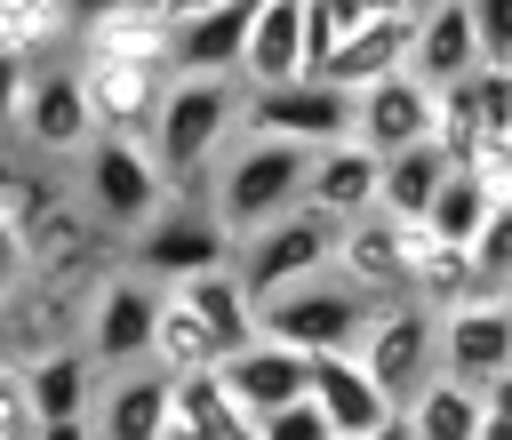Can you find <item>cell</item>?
Instances as JSON below:
<instances>
[{
	"label": "cell",
	"instance_id": "4dcf8cb0",
	"mask_svg": "<svg viewBox=\"0 0 512 440\" xmlns=\"http://www.w3.org/2000/svg\"><path fill=\"white\" fill-rule=\"evenodd\" d=\"M144 360H152L160 376H184V368H208V360H216V336L200 328V312H192L176 288H160V304H152V336H144Z\"/></svg>",
	"mask_w": 512,
	"mask_h": 440
},
{
	"label": "cell",
	"instance_id": "7c38bea8",
	"mask_svg": "<svg viewBox=\"0 0 512 440\" xmlns=\"http://www.w3.org/2000/svg\"><path fill=\"white\" fill-rule=\"evenodd\" d=\"M32 152H48V160H72L80 144H88V104H80V72L64 64V56H40L32 72H24V96H16V120H8Z\"/></svg>",
	"mask_w": 512,
	"mask_h": 440
},
{
	"label": "cell",
	"instance_id": "603a6c76",
	"mask_svg": "<svg viewBox=\"0 0 512 440\" xmlns=\"http://www.w3.org/2000/svg\"><path fill=\"white\" fill-rule=\"evenodd\" d=\"M400 296H416V304H456V296H480V280H472V256L456 248V240H432L424 224H408L400 232Z\"/></svg>",
	"mask_w": 512,
	"mask_h": 440
},
{
	"label": "cell",
	"instance_id": "7a4b0ae2",
	"mask_svg": "<svg viewBox=\"0 0 512 440\" xmlns=\"http://www.w3.org/2000/svg\"><path fill=\"white\" fill-rule=\"evenodd\" d=\"M304 160H312V144H288V136H256V128H240V136L208 160L200 200H208V216L240 240V232H256V224H272L280 208L304 200Z\"/></svg>",
	"mask_w": 512,
	"mask_h": 440
},
{
	"label": "cell",
	"instance_id": "9a60e30c",
	"mask_svg": "<svg viewBox=\"0 0 512 440\" xmlns=\"http://www.w3.org/2000/svg\"><path fill=\"white\" fill-rule=\"evenodd\" d=\"M408 32H416V8L360 16V24H344V32L328 40V56H320L312 72L352 96V88H368V80H384V72H408Z\"/></svg>",
	"mask_w": 512,
	"mask_h": 440
},
{
	"label": "cell",
	"instance_id": "ab89813d",
	"mask_svg": "<svg viewBox=\"0 0 512 440\" xmlns=\"http://www.w3.org/2000/svg\"><path fill=\"white\" fill-rule=\"evenodd\" d=\"M24 288V240H16V224L0 216V304Z\"/></svg>",
	"mask_w": 512,
	"mask_h": 440
},
{
	"label": "cell",
	"instance_id": "9c48e42d",
	"mask_svg": "<svg viewBox=\"0 0 512 440\" xmlns=\"http://www.w3.org/2000/svg\"><path fill=\"white\" fill-rule=\"evenodd\" d=\"M240 128L288 136V144H336V136H352V96L320 72H288V80L240 88Z\"/></svg>",
	"mask_w": 512,
	"mask_h": 440
},
{
	"label": "cell",
	"instance_id": "f546056e",
	"mask_svg": "<svg viewBox=\"0 0 512 440\" xmlns=\"http://www.w3.org/2000/svg\"><path fill=\"white\" fill-rule=\"evenodd\" d=\"M504 200H512V192L480 184L472 168H448V176H440V192L424 200V216H416V224H424L432 240H456V248H464V240H472V232H480V224H488Z\"/></svg>",
	"mask_w": 512,
	"mask_h": 440
},
{
	"label": "cell",
	"instance_id": "44dd1931",
	"mask_svg": "<svg viewBox=\"0 0 512 440\" xmlns=\"http://www.w3.org/2000/svg\"><path fill=\"white\" fill-rule=\"evenodd\" d=\"M304 72V0H248V40H240V88Z\"/></svg>",
	"mask_w": 512,
	"mask_h": 440
},
{
	"label": "cell",
	"instance_id": "cb8c5ba5",
	"mask_svg": "<svg viewBox=\"0 0 512 440\" xmlns=\"http://www.w3.org/2000/svg\"><path fill=\"white\" fill-rule=\"evenodd\" d=\"M488 400L496 392H472V384H456V376H424L392 416L408 424V440H480V416H488Z\"/></svg>",
	"mask_w": 512,
	"mask_h": 440
},
{
	"label": "cell",
	"instance_id": "277c9868",
	"mask_svg": "<svg viewBox=\"0 0 512 440\" xmlns=\"http://www.w3.org/2000/svg\"><path fill=\"white\" fill-rule=\"evenodd\" d=\"M128 264L144 280H184V272H208V264H232V232L208 216L200 192H168L136 232H128Z\"/></svg>",
	"mask_w": 512,
	"mask_h": 440
},
{
	"label": "cell",
	"instance_id": "5b68a950",
	"mask_svg": "<svg viewBox=\"0 0 512 440\" xmlns=\"http://www.w3.org/2000/svg\"><path fill=\"white\" fill-rule=\"evenodd\" d=\"M360 320H368V296L344 288L336 272H312V280H288V288L256 296V328L296 344V352H352Z\"/></svg>",
	"mask_w": 512,
	"mask_h": 440
},
{
	"label": "cell",
	"instance_id": "74e56055",
	"mask_svg": "<svg viewBox=\"0 0 512 440\" xmlns=\"http://www.w3.org/2000/svg\"><path fill=\"white\" fill-rule=\"evenodd\" d=\"M0 440H32V408H24V384L0 368Z\"/></svg>",
	"mask_w": 512,
	"mask_h": 440
},
{
	"label": "cell",
	"instance_id": "ba28073f",
	"mask_svg": "<svg viewBox=\"0 0 512 440\" xmlns=\"http://www.w3.org/2000/svg\"><path fill=\"white\" fill-rule=\"evenodd\" d=\"M352 360L368 368V384L400 408L440 360H432V304H416V296H384V304H368V320H360V336H352Z\"/></svg>",
	"mask_w": 512,
	"mask_h": 440
},
{
	"label": "cell",
	"instance_id": "ac0fdd59",
	"mask_svg": "<svg viewBox=\"0 0 512 440\" xmlns=\"http://www.w3.org/2000/svg\"><path fill=\"white\" fill-rule=\"evenodd\" d=\"M304 360L312 352H296V344H280V336H248V344H232L224 360H216V376H224V392L240 400V416H264V408H280V400H296L304 392Z\"/></svg>",
	"mask_w": 512,
	"mask_h": 440
},
{
	"label": "cell",
	"instance_id": "60d3db41",
	"mask_svg": "<svg viewBox=\"0 0 512 440\" xmlns=\"http://www.w3.org/2000/svg\"><path fill=\"white\" fill-rule=\"evenodd\" d=\"M24 72H32V64L0 48V120H16V96H24Z\"/></svg>",
	"mask_w": 512,
	"mask_h": 440
},
{
	"label": "cell",
	"instance_id": "5bb4252c",
	"mask_svg": "<svg viewBox=\"0 0 512 440\" xmlns=\"http://www.w3.org/2000/svg\"><path fill=\"white\" fill-rule=\"evenodd\" d=\"M168 432V376L152 360H128L88 384V440H160Z\"/></svg>",
	"mask_w": 512,
	"mask_h": 440
},
{
	"label": "cell",
	"instance_id": "f6af8a7d",
	"mask_svg": "<svg viewBox=\"0 0 512 440\" xmlns=\"http://www.w3.org/2000/svg\"><path fill=\"white\" fill-rule=\"evenodd\" d=\"M400 8H424V0H400Z\"/></svg>",
	"mask_w": 512,
	"mask_h": 440
},
{
	"label": "cell",
	"instance_id": "e0dca14e",
	"mask_svg": "<svg viewBox=\"0 0 512 440\" xmlns=\"http://www.w3.org/2000/svg\"><path fill=\"white\" fill-rule=\"evenodd\" d=\"M400 216H384V208H360V216H344L336 224V248H328V272L344 280V288H360L368 304H384V296H400Z\"/></svg>",
	"mask_w": 512,
	"mask_h": 440
},
{
	"label": "cell",
	"instance_id": "3957f363",
	"mask_svg": "<svg viewBox=\"0 0 512 440\" xmlns=\"http://www.w3.org/2000/svg\"><path fill=\"white\" fill-rule=\"evenodd\" d=\"M432 360L440 376L472 392H512V304L504 296H456L432 312Z\"/></svg>",
	"mask_w": 512,
	"mask_h": 440
},
{
	"label": "cell",
	"instance_id": "e575fe53",
	"mask_svg": "<svg viewBox=\"0 0 512 440\" xmlns=\"http://www.w3.org/2000/svg\"><path fill=\"white\" fill-rule=\"evenodd\" d=\"M464 24H472V48L480 64H512V0H456Z\"/></svg>",
	"mask_w": 512,
	"mask_h": 440
},
{
	"label": "cell",
	"instance_id": "1f68e13d",
	"mask_svg": "<svg viewBox=\"0 0 512 440\" xmlns=\"http://www.w3.org/2000/svg\"><path fill=\"white\" fill-rule=\"evenodd\" d=\"M80 48H88V56H128V64H152V72H168V24H160L144 0L112 8L104 24H88V32H80Z\"/></svg>",
	"mask_w": 512,
	"mask_h": 440
},
{
	"label": "cell",
	"instance_id": "4fadbf2b",
	"mask_svg": "<svg viewBox=\"0 0 512 440\" xmlns=\"http://www.w3.org/2000/svg\"><path fill=\"white\" fill-rule=\"evenodd\" d=\"M80 104H88V136H144L152 104H160V80L152 64H128V56H88L80 48Z\"/></svg>",
	"mask_w": 512,
	"mask_h": 440
},
{
	"label": "cell",
	"instance_id": "ffe728a7",
	"mask_svg": "<svg viewBox=\"0 0 512 440\" xmlns=\"http://www.w3.org/2000/svg\"><path fill=\"white\" fill-rule=\"evenodd\" d=\"M304 208H320V216H360V208H376V152L360 144V136H336V144H312V160H304Z\"/></svg>",
	"mask_w": 512,
	"mask_h": 440
},
{
	"label": "cell",
	"instance_id": "bcb514c9",
	"mask_svg": "<svg viewBox=\"0 0 512 440\" xmlns=\"http://www.w3.org/2000/svg\"><path fill=\"white\" fill-rule=\"evenodd\" d=\"M0 128H8V120H0Z\"/></svg>",
	"mask_w": 512,
	"mask_h": 440
},
{
	"label": "cell",
	"instance_id": "484cf974",
	"mask_svg": "<svg viewBox=\"0 0 512 440\" xmlns=\"http://www.w3.org/2000/svg\"><path fill=\"white\" fill-rule=\"evenodd\" d=\"M16 384H24L32 424H64V416H88V384H96V368L80 360V344H48V352H32V368H24Z\"/></svg>",
	"mask_w": 512,
	"mask_h": 440
},
{
	"label": "cell",
	"instance_id": "d6986e66",
	"mask_svg": "<svg viewBox=\"0 0 512 440\" xmlns=\"http://www.w3.org/2000/svg\"><path fill=\"white\" fill-rule=\"evenodd\" d=\"M304 400L320 408V424H328L336 440H352V432H368V424L392 416V400L368 384V368H360L352 352H312V360H304Z\"/></svg>",
	"mask_w": 512,
	"mask_h": 440
},
{
	"label": "cell",
	"instance_id": "8d00e7d4",
	"mask_svg": "<svg viewBox=\"0 0 512 440\" xmlns=\"http://www.w3.org/2000/svg\"><path fill=\"white\" fill-rule=\"evenodd\" d=\"M40 200H48V184H40L32 168H8V160H0V216H8V224H24Z\"/></svg>",
	"mask_w": 512,
	"mask_h": 440
},
{
	"label": "cell",
	"instance_id": "83f0119b",
	"mask_svg": "<svg viewBox=\"0 0 512 440\" xmlns=\"http://www.w3.org/2000/svg\"><path fill=\"white\" fill-rule=\"evenodd\" d=\"M440 176H448V152L424 136V144H400V152H384L376 160V208L384 216H400V224H416L424 216V200L440 192Z\"/></svg>",
	"mask_w": 512,
	"mask_h": 440
},
{
	"label": "cell",
	"instance_id": "d6a6232c",
	"mask_svg": "<svg viewBox=\"0 0 512 440\" xmlns=\"http://www.w3.org/2000/svg\"><path fill=\"white\" fill-rule=\"evenodd\" d=\"M0 48L40 64L64 48V24H56V0H0Z\"/></svg>",
	"mask_w": 512,
	"mask_h": 440
},
{
	"label": "cell",
	"instance_id": "836d02e7",
	"mask_svg": "<svg viewBox=\"0 0 512 440\" xmlns=\"http://www.w3.org/2000/svg\"><path fill=\"white\" fill-rule=\"evenodd\" d=\"M464 256H472V280H480V296H504V280H512V200L464 240Z\"/></svg>",
	"mask_w": 512,
	"mask_h": 440
},
{
	"label": "cell",
	"instance_id": "4316f807",
	"mask_svg": "<svg viewBox=\"0 0 512 440\" xmlns=\"http://www.w3.org/2000/svg\"><path fill=\"white\" fill-rule=\"evenodd\" d=\"M480 64V48H472V24H464V8L456 0H424L416 8V32H408V72L416 80H456V72H472Z\"/></svg>",
	"mask_w": 512,
	"mask_h": 440
},
{
	"label": "cell",
	"instance_id": "8fae6325",
	"mask_svg": "<svg viewBox=\"0 0 512 440\" xmlns=\"http://www.w3.org/2000/svg\"><path fill=\"white\" fill-rule=\"evenodd\" d=\"M152 304H160V280H144L136 264L128 272H104L96 288H88V320H80V360L96 368V376H112V368H128V360H144V336H152Z\"/></svg>",
	"mask_w": 512,
	"mask_h": 440
},
{
	"label": "cell",
	"instance_id": "ee69618b",
	"mask_svg": "<svg viewBox=\"0 0 512 440\" xmlns=\"http://www.w3.org/2000/svg\"><path fill=\"white\" fill-rule=\"evenodd\" d=\"M160 440H208V432H184V424H168V432H160Z\"/></svg>",
	"mask_w": 512,
	"mask_h": 440
},
{
	"label": "cell",
	"instance_id": "f35d334b",
	"mask_svg": "<svg viewBox=\"0 0 512 440\" xmlns=\"http://www.w3.org/2000/svg\"><path fill=\"white\" fill-rule=\"evenodd\" d=\"M112 8H128V0H56V24H64V40H80V32L104 24Z\"/></svg>",
	"mask_w": 512,
	"mask_h": 440
},
{
	"label": "cell",
	"instance_id": "2e32d148",
	"mask_svg": "<svg viewBox=\"0 0 512 440\" xmlns=\"http://www.w3.org/2000/svg\"><path fill=\"white\" fill-rule=\"evenodd\" d=\"M352 136H360L376 160L400 152V144H424V136H432V80L384 72V80L352 88Z\"/></svg>",
	"mask_w": 512,
	"mask_h": 440
},
{
	"label": "cell",
	"instance_id": "52a82bcc",
	"mask_svg": "<svg viewBox=\"0 0 512 440\" xmlns=\"http://www.w3.org/2000/svg\"><path fill=\"white\" fill-rule=\"evenodd\" d=\"M328 248H336V216H320V208L296 200V208H280L272 224H256V232L232 240V272H240L248 296H272V288H288V280L328 272Z\"/></svg>",
	"mask_w": 512,
	"mask_h": 440
},
{
	"label": "cell",
	"instance_id": "6da1fadb",
	"mask_svg": "<svg viewBox=\"0 0 512 440\" xmlns=\"http://www.w3.org/2000/svg\"><path fill=\"white\" fill-rule=\"evenodd\" d=\"M240 136V80L232 72H168L144 120V152L168 192H200L208 160Z\"/></svg>",
	"mask_w": 512,
	"mask_h": 440
},
{
	"label": "cell",
	"instance_id": "7402d4cb",
	"mask_svg": "<svg viewBox=\"0 0 512 440\" xmlns=\"http://www.w3.org/2000/svg\"><path fill=\"white\" fill-rule=\"evenodd\" d=\"M240 40H248V0H216L184 24H168V72H232L240 80Z\"/></svg>",
	"mask_w": 512,
	"mask_h": 440
},
{
	"label": "cell",
	"instance_id": "f1b7e54d",
	"mask_svg": "<svg viewBox=\"0 0 512 440\" xmlns=\"http://www.w3.org/2000/svg\"><path fill=\"white\" fill-rule=\"evenodd\" d=\"M168 424H184V432H208V440H248V416H240V400L224 392L216 360H208V368H184V376H168Z\"/></svg>",
	"mask_w": 512,
	"mask_h": 440
},
{
	"label": "cell",
	"instance_id": "8992f818",
	"mask_svg": "<svg viewBox=\"0 0 512 440\" xmlns=\"http://www.w3.org/2000/svg\"><path fill=\"white\" fill-rule=\"evenodd\" d=\"M72 160H80V200H88V216H96L104 232H136V224L168 200L144 136H88Z\"/></svg>",
	"mask_w": 512,
	"mask_h": 440
},
{
	"label": "cell",
	"instance_id": "7bdbcfd3",
	"mask_svg": "<svg viewBox=\"0 0 512 440\" xmlns=\"http://www.w3.org/2000/svg\"><path fill=\"white\" fill-rule=\"evenodd\" d=\"M352 440H408V424H400V416H384V424H368V432H352Z\"/></svg>",
	"mask_w": 512,
	"mask_h": 440
},
{
	"label": "cell",
	"instance_id": "b9f144b4",
	"mask_svg": "<svg viewBox=\"0 0 512 440\" xmlns=\"http://www.w3.org/2000/svg\"><path fill=\"white\" fill-rule=\"evenodd\" d=\"M160 24H184V16H200V8H216V0H144Z\"/></svg>",
	"mask_w": 512,
	"mask_h": 440
},
{
	"label": "cell",
	"instance_id": "d590c367",
	"mask_svg": "<svg viewBox=\"0 0 512 440\" xmlns=\"http://www.w3.org/2000/svg\"><path fill=\"white\" fill-rule=\"evenodd\" d=\"M248 440H336V432H328V424H320V408L296 392V400H280V408L248 416Z\"/></svg>",
	"mask_w": 512,
	"mask_h": 440
},
{
	"label": "cell",
	"instance_id": "30bf717a",
	"mask_svg": "<svg viewBox=\"0 0 512 440\" xmlns=\"http://www.w3.org/2000/svg\"><path fill=\"white\" fill-rule=\"evenodd\" d=\"M488 136H512V64H472L432 88V144L448 168H464Z\"/></svg>",
	"mask_w": 512,
	"mask_h": 440
},
{
	"label": "cell",
	"instance_id": "d4e9b609",
	"mask_svg": "<svg viewBox=\"0 0 512 440\" xmlns=\"http://www.w3.org/2000/svg\"><path fill=\"white\" fill-rule=\"evenodd\" d=\"M192 312H200V328L216 336V360L232 352V344H248L256 336V296L240 288V272L232 264H208V272H184V280H168Z\"/></svg>",
	"mask_w": 512,
	"mask_h": 440
}]
</instances>
